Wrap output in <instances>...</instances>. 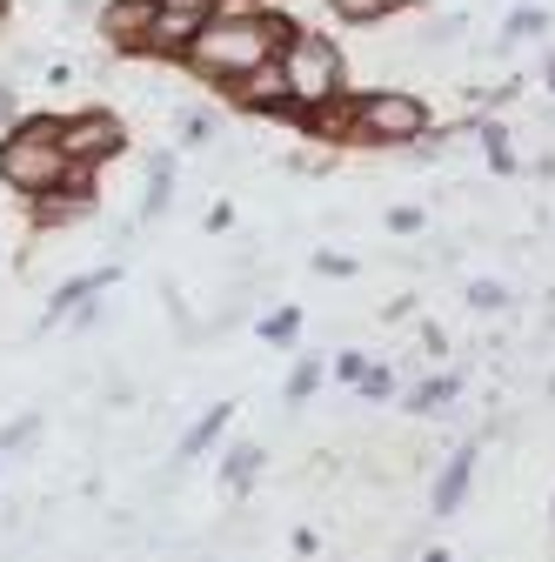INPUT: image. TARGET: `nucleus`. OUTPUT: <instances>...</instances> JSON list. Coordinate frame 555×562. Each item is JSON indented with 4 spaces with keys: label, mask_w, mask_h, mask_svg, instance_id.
Segmentation results:
<instances>
[{
    "label": "nucleus",
    "mask_w": 555,
    "mask_h": 562,
    "mask_svg": "<svg viewBox=\"0 0 555 562\" xmlns=\"http://www.w3.org/2000/svg\"><path fill=\"white\" fill-rule=\"evenodd\" d=\"M274 60H282V81H288L295 127H302L315 108H335L341 94H349V60H341L335 34H321V27H295L288 47L274 54Z\"/></svg>",
    "instance_id": "nucleus-4"
},
{
    "label": "nucleus",
    "mask_w": 555,
    "mask_h": 562,
    "mask_svg": "<svg viewBox=\"0 0 555 562\" xmlns=\"http://www.w3.org/2000/svg\"><path fill=\"white\" fill-rule=\"evenodd\" d=\"M41 436V408H27L21 422H14V429H0V456H14V449H27Z\"/></svg>",
    "instance_id": "nucleus-20"
},
{
    "label": "nucleus",
    "mask_w": 555,
    "mask_h": 562,
    "mask_svg": "<svg viewBox=\"0 0 555 562\" xmlns=\"http://www.w3.org/2000/svg\"><path fill=\"white\" fill-rule=\"evenodd\" d=\"M228 422H235V408H228V402H215V408H207V415L194 422V429L181 436V462H201L207 449L222 442V429H228Z\"/></svg>",
    "instance_id": "nucleus-13"
},
{
    "label": "nucleus",
    "mask_w": 555,
    "mask_h": 562,
    "mask_svg": "<svg viewBox=\"0 0 555 562\" xmlns=\"http://www.w3.org/2000/svg\"><path fill=\"white\" fill-rule=\"evenodd\" d=\"M261 462H268V456H261V442H235V449L222 456V482H228V488H254Z\"/></svg>",
    "instance_id": "nucleus-16"
},
{
    "label": "nucleus",
    "mask_w": 555,
    "mask_h": 562,
    "mask_svg": "<svg viewBox=\"0 0 555 562\" xmlns=\"http://www.w3.org/2000/svg\"><path fill=\"white\" fill-rule=\"evenodd\" d=\"M201 21H207V14H188V8H155V27H148V60L181 67V54L194 47Z\"/></svg>",
    "instance_id": "nucleus-9"
},
{
    "label": "nucleus",
    "mask_w": 555,
    "mask_h": 562,
    "mask_svg": "<svg viewBox=\"0 0 555 562\" xmlns=\"http://www.w3.org/2000/svg\"><path fill=\"white\" fill-rule=\"evenodd\" d=\"M548 34V8H516L509 27H502V47H522V41H542Z\"/></svg>",
    "instance_id": "nucleus-17"
},
{
    "label": "nucleus",
    "mask_w": 555,
    "mask_h": 562,
    "mask_svg": "<svg viewBox=\"0 0 555 562\" xmlns=\"http://www.w3.org/2000/svg\"><path fill=\"white\" fill-rule=\"evenodd\" d=\"M27 108H21V81L8 75V67H0V127H8V121H21Z\"/></svg>",
    "instance_id": "nucleus-24"
},
{
    "label": "nucleus",
    "mask_w": 555,
    "mask_h": 562,
    "mask_svg": "<svg viewBox=\"0 0 555 562\" xmlns=\"http://www.w3.org/2000/svg\"><path fill=\"white\" fill-rule=\"evenodd\" d=\"M422 562H449V549H429V555H422Z\"/></svg>",
    "instance_id": "nucleus-31"
},
{
    "label": "nucleus",
    "mask_w": 555,
    "mask_h": 562,
    "mask_svg": "<svg viewBox=\"0 0 555 562\" xmlns=\"http://www.w3.org/2000/svg\"><path fill=\"white\" fill-rule=\"evenodd\" d=\"M335 375H341V382H362V375H369V356H362V348H341V356H335Z\"/></svg>",
    "instance_id": "nucleus-26"
},
{
    "label": "nucleus",
    "mask_w": 555,
    "mask_h": 562,
    "mask_svg": "<svg viewBox=\"0 0 555 562\" xmlns=\"http://www.w3.org/2000/svg\"><path fill=\"white\" fill-rule=\"evenodd\" d=\"M542 81H548V94H555V54H542Z\"/></svg>",
    "instance_id": "nucleus-30"
},
{
    "label": "nucleus",
    "mask_w": 555,
    "mask_h": 562,
    "mask_svg": "<svg viewBox=\"0 0 555 562\" xmlns=\"http://www.w3.org/2000/svg\"><path fill=\"white\" fill-rule=\"evenodd\" d=\"M315 389H321V356H302V362H295V375H288V389H282V395H288V402H308V395H315Z\"/></svg>",
    "instance_id": "nucleus-19"
},
{
    "label": "nucleus",
    "mask_w": 555,
    "mask_h": 562,
    "mask_svg": "<svg viewBox=\"0 0 555 562\" xmlns=\"http://www.w3.org/2000/svg\"><path fill=\"white\" fill-rule=\"evenodd\" d=\"M548 395H555V382H548Z\"/></svg>",
    "instance_id": "nucleus-33"
},
{
    "label": "nucleus",
    "mask_w": 555,
    "mask_h": 562,
    "mask_svg": "<svg viewBox=\"0 0 555 562\" xmlns=\"http://www.w3.org/2000/svg\"><path fill=\"white\" fill-rule=\"evenodd\" d=\"M67 148H60V114H21L0 127V188L14 201H41L47 188L67 181Z\"/></svg>",
    "instance_id": "nucleus-3"
},
{
    "label": "nucleus",
    "mask_w": 555,
    "mask_h": 562,
    "mask_svg": "<svg viewBox=\"0 0 555 562\" xmlns=\"http://www.w3.org/2000/svg\"><path fill=\"white\" fill-rule=\"evenodd\" d=\"M355 395H362V402H388V395H395V375H388V369H375V362H369V375H362V382H355Z\"/></svg>",
    "instance_id": "nucleus-23"
},
{
    "label": "nucleus",
    "mask_w": 555,
    "mask_h": 562,
    "mask_svg": "<svg viewBox=\"0 0 555 562\" xmlns=\"http://www.w3.org/2000/svg\"><path fill=\"white\" fill-rule=\"evenodd\" d=\"M429 127H435L429 94H415V88H349L341 148H415Z\"/></svg>",
    "instance_id": "nucleus-2"
},
{
    "label": "nucleus",
    "mask_w": 555,
    "mask_h": 562,
    "mask_svg": "<svg viewBox=\"0 0 555 562\" xmlns=\"http://www.w3.org/2000/svg\"><path fill=\"white\" fill-rule=\"evenodd\" d=\"M228 222H235V207H228V201H215V207H207V235H222Z\"/></svg>",
    "instance_id": "nucleus-28"
},
{
    "label": "nucleus",
    "mask_w": 555,
    "mask_h": 562,
    "mask_svg": "<svg viewBox=\"0 0 555 562\" xmlns=\"http://www.w3.org/2000/svg\"><path fill=\"white\" fill-rule=\"evenodd\" d=\"M475 462H482V449H475V442H462V449H455V456L442 462V475H435V488H429V509H435V516H455V509L468 503Z\"/></svg>",
    "instance_id": "nucleus-11"
},
{
    "label": "nucleus",
    "mask_w": 555,
    "mask_h": 562,
    "mask_svg": "<svg viewBox=\"0 0 555 562\" xmlns=\"http://www.w3.org/2000/svg\"><path fill=\"white\" fill-rule=\"evenodd\" d=\"M295 27H302V21H288L282 8H268V0H248V8H215V14L201 21L194 47L181 54V75H194L201 88L228 94L235 81H248V75H254L261 60L282 54Z\"/></svg>",
    "instance_id": "nucleus-1"
},
{
    "label": "nucleus",
    "mask_w": 555,
    "mask_h": 562,
    "mask_svg": "<svg viewBox=\"0 0 555 562\" xmlns=\"http://www.w3.org/2000/svg\"><path fill=\"white\" fill-rule=\"evenodd\" d=\"M455 395H462V375H429V382H415V389H408L401 408H408V415H442Z\"/></svg>",
    "instance_id": "nucleus-14"
},
{
    "label": "nucleus",
    "mask_w": 555,
    "mask_h": 562,
    "mask_svg": "<svg viewBox=\"0 0 555 562\" xmlns=\"http://www.w3.org/2000/svg\"><path fill=\"white\" fill-rule=\"evenodd\" d=\"M181 134H188V148H207V134H215V114H181Z\"/></svg>",
    "instance_id": "nucleus-25"
},
{
    "label": "nucleus",
    "mask_w": 555,
    "mask_h": 562,
    "mask_svg": "<svg viewBox=\"0 0 555 562\" xmlns=\"http://www.w3.org/2000/svg\"><path fill=\"white\" fill-rule=\"evenodd\" d=\"M101 175L94 168H67V181L60 188H47L41 201H27V215H34V228L41 235H60V228H75V222H88L94 207H101Z\"/></svg>",
    "instance_id": "nucleus-6"
},
{
    "label": "nucleus",
    "mask_w": 555,
    "mask_h": 562,
    "mask_svg": "<svg viewBox=\"0 0 555 562\" xmlns=\"http://www.w3.org/2000/svg\"><path fill=\"white\" fill-rule=\"evenodd\" d=\"M422 228H429V207H415V201L388 207V235H422Z\"/></svg>",
    "instance_id": "nucleus-21"
},
{
    "label": "nucleus",
    "mask_w": 555,
    "mask_h": 562,
    "mask_svg": "<svg viewBox=\"0 0 555 562\" xmlns=\"http://www.w3.org/2000/svg\"><path fill=\"white\" fill-rule=\"evenodd\" d=\"M60 148H67V161L75 168H107V161H121L127 155V121L114 114V108H75V114H60Z\"/></svg>",
    "instance_id": "nucleus-5"
},
{
    "label": "nucleus",
    "mask_w": 555,
    "mask_h": 562,
    "mask_svg": "<svg viewBox=\"0 0 555 562\" xmlns=\"http://www.w3.org/2000/svg\"><path fill=\"white\" fill-rule=\"evenodd\" d=\"M302 335V308H274V315H261V341H274V348H288Z\"/></svg>",
    "instance_id": "nucleus-18"
},
{
    "label": "nucleus",
    "mask_w": 555,
    "mask_h": 562,
    "mask_svg": "<svg viewBox=\"0 0 555 562\" xmlns=\"http://www.w3.org/2000/svg\"><path fill=\"white\" fill-rule=\"evenodd\" d=\"M321 8L341 21V27H382V21H395V14H408L415 0H321Z\"/></svg>",
    "instance_id": "nucleus-12"
},
{
    "label": "nucleus",
    "mask_w": 555,
    "mask_h": 562,
    "mask_svg": "<svg viewBox=\"0 0 555 562\" xmlns=\"http://www.w3.org/2000/svg\"><path fill=\"white\" fill-rule=\"evenodd\" d=\"M8 14H14V0H0V21H8Z\"/></svg>",
    "instance_id": "nucleus-32"
},
{
    "label": "nucleus",
    "mask_w": 555,
    "mask_h": 562,
    "mask_svg": "<svg viewBox=\"0 0 555 562\" xmlns=\"http://www.w3.org/2000/svg\"><path fill=\"white\" fill-rule=\"evenodd\" d=\"M468 308H509V289H502V281H468Z\"/></svg>",
    "instance_id": "nucleus-22"
},
{
    "label": "nucleus",
    "mask_w": 555,
    "mask_h": 562,
    "mask_svg": "<svg viewBox=\"0 0 555 562\" xmlns=\"http://www.w3.org/2000/svg\"><path fill=\"white\" fill-rule=\"evenodd\" d=\"M228 101L248 108V114H268V121H295V108H288V81H282V60H261L248 81L228 88Z\"/></svg>",
    "instance_id": "nucleus-8"
},
{
    "label": "nucleus",
    "mask_w": 555,
    "mask_h": 562,
    "mask_svg": "<svg viewBox=\"0 0 555 562\" xmlns=\"http://www.w3.org/2000/svg\"><path fill=\"white\" fill-rule=\"evenodd\" d=\"M114 281H121V268H88V274H75V281H60V289L47 295V315H41V322L54 328V322H67V315H81L94 295L114 289Z\"/></svg>",
    "instance_id": "nucleus-10"
},
{
    "label": "nucleus",
    "mask_w": 555,
    "mask_h": 562,
    "mask_svg": "<svg viewBox=\"0 0 555 562\" xmlns=\"http://www.w3.org/2000/svg\"><path fill=\"white\" fill-rule=\"evenodd\" d=\"M174 207V155H148V201H141V215H168Z\"/></svg>",
    "instance_id": "nucleus-15"
},
{
    "label": "nucleus",
    "mask_w": 555,
    "mask_h": 562,
    "mask_svg": "<svg viewBox=\"0 0 555 562\" xmlns=\"http://www.w3.org/2000/svg\"><path fill=\"white\" fill-rule=\"evenodd\" d=\"M155 8H161V0H101L94 34L107 41V54H121V60H148V27H155Z\"/></svg>",
    "instance_id": "nucleus-7"
},
{
    "label": "nucleus",
    "mask_w": 555,
    "mask_h": 562,
    "mask_svg": "<svg viewBox=\"0 0 555 562\" xmlns=\"http://www.w3.org/2000/svg\"><path fill=\"white\" fill-rule=\"evenodd\" d=\"M315 268H321V274H355V261H349V255H328V248L315 255Z\"/></svg>",
    "instance_id": "nucleus-27"
},
{
    "label": "nucleus",
    "mask_w": 555,
    "mask_h": 562,
    "mask_svg": "<svg viewBox=\"0 0 555 562\" xmlns=\"http://www.w3.org/2000/svg\"><path fill=\"white\" fill-rule=\"evenodd\" d=\"M161 8H188V14H215L222 0H161Z\"/></svg>",
    "instance_id": "nucleus-29"
}]
</instances>
